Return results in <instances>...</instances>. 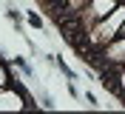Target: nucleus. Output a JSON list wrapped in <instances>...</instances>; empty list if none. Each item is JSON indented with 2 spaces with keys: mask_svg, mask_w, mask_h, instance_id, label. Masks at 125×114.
<instances>
[{
  "mask_svg": "<svg viewBox=\"0 0 125 114\" xmlns=\"http://www.w3.org/2000/svg\"><path fill=\"white\" fill-rule=\"evenodd\" d=\"M125 23V0L119 3L111 14H105L102 20H97L91 29L85 31V40L94 46V49H102V46H108L114 37H119V29H122Z\"/></svg>",
  "mask_w": 125,
  "mask_h": 114,
  "instance_id": "obj_1",
  "label": "nucleus"
},
{
  "mask_svg": "<svg viewBox=\"0 0 125 114\" xmlns=\"http://www.w3.org/2000/svg\"><path fill=\"white\" fill-rule=\"evenodd\" d=\"M119 3H122V0H88L85 6L80 9V14H77V20H80V26H83V31H88L94 23L102 20L105 14H111Z\"/></svg>",
  "mask_w": 125,
  "mask_h": 114,
  "instance_id": "obj_2",
  "label": "nucleus"
},
{
  "mask_svg": "<svg viewBox=\"0 0 125 114\" xmlns=\"http://www.w3.org/2000/svg\"><path fill=\"white\" fill-rule=\"evenodd\" d=\"M31 100L29 94H23V89H14L9 83L0 89V111H29Z\"/></svg>",
  "mask_w": 125,
  "mask_h": 114,
  "instance_id": "obj_3",
  "label": "nucleus"
},
{
  "mask_svg": "<svg viewBox=\"0 0 125 114\" xmlns=\"http://www.w3.org/2000/svg\"><path fill=\"white\" fill-rule=\"evenodd\" d=\"M100 51H102V57H105V63H111V66H117V68L125 66V37L122 34L114 37L108 46H102Z\"/></svg>",
  "mask_w": 125,
  "mask_h": 114,
  "instance_id": "obj_4",
  "label": "nucleus"
},
{
  "mask_svg": "<svg viewBox=\"0 0 125 114\" xmlns=\"http://www.w3.org/2000/svg\"><path fill=\"white\" fill-rule=\"evenodd\" d=\"M11 74H14V71L9 68L6 57H0V89H3V86H9V83H11Z\"/></svg>",
  "mask_w": 125,
  "mask_h": 114,
  "instance_id": "obj_5",
  "label": "nucleus"
},
{
  "mask_svg": "<svg viewBox=\"0 0 125 114\" xmlns=\"http://www.w3.org/2000/svg\"><path fill=\"white\" fill-rule=\"evenodd\" d=\"M26 23H29L31 29H43V17L34 14V12H26Z\"/></svg>",
  "mask_w": 125,
  "mask_h": 114,
  "instance_id": "obj_6",
  "label": "nucleus"
},
{
  "mask_svg": "<svg viewBox=\"0 0 125 114\" xmlns=\"http://www.w3.org/2000/svg\"><path fill=\"white\" fill-rule=\"evenodd\" d=\"M117 91L125 97V66L119 68V74H117Z\"/></svg>",
  "mask_w": 125,
  "mask_h": 114,
  "instance_id": "obj_7",
  "label": "nucleus"
},
{
  "mask_svg": "<svg viewBox=\"0 0 125 114\" xmlns=\"http://www.w3.org/2000/svg\"><path fill=\"white\" fill-rule=\"evenodd\" d=\"M65 3H68V9H71V12H74V14H80V9L85 6L88 0H65Z\"/></svg>",
  "mask_w": 125,
  "mask_h": 114,
  "instance_id": "obj_8",
  "label": "nucleus"
},
{
  "mask_svg": "<svg viewBox=\"0 0 125 114\" xmlns=\"http://www.w3.org/2000/svg\"><path fill=\"white\" fill-rule=\"evenodd\" d=\"M6 17H9V20H20V17H23V14H20L17 9H9V12H6Z\"/></svg>",
  "mask_w": 125,
  "mask_h": 114,
  "instance_id": "obj_9",
  "label": "nucleus"
},
{
  "mask_svg": "<svg viewBox=\"0 0 125 114\" xmlns=\"http://www.w3.org/2000/svg\"><path fill=\"white\" fill-rule=\"evenodd\" d=\"M119 34H122V37H125V23H122V29H119Z\"/></svg>",
  "mask_w": 125,
  "mask_h": 114,
  "instance_id": "obj_10",
  "label": "nucleus"
}]
</instances>
